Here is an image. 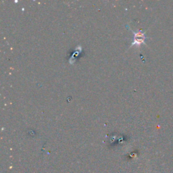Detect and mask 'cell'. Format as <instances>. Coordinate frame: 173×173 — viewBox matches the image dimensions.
I'll return each mask as SVG.
<instances>
[{
	"label": "cell",
	"instance_id": "obj_1",
	"mask_svg": "<svg viewBox=\"0 0 173 173\" xmlns=\"http://www.w3.org/2000/svg\"><path fill=\"white\" fill-rule=\"evenodd\" d=\"M134 39L133 42L131 45H140L141 44L145 43V40L146 39V37L145 36V33L141 30L137 32H133Z\"/></svg>",
	"mask_w": 173,
	"mask_h": 173
}]
</instances>
